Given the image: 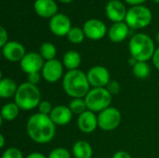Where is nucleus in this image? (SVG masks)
<instances>
[{
    "mask_svg": "<svg viewBox=\"0 0 159 158\" xmlns=\"http://www.w3.org/2000/svg\"><path fill=\"white\" fill-rule=\"evenodd\" d=\"M26 131L29 138L39 144L48 143L56 134V125L49 115L34 114L31 115L26 123Z\"/></svg>",
    "mask_w": 159,
    "mask_h": 158,
    "instance_id": "obj_1",
    "label": "nucleus"
},
{
    "mask_svg": "<svg viewBox=\"0 0 159 158\" xmlns=\"http://www.w3.org/2000/svg\"><path fill=\"white\" fill-rule=\"evenodd\" d=\"M89 87L90 84L87 74L79 69L68 71L63 75L62 88L64 92L73 99L85 98L90 90Z\"/></svg>",
    "mask_w": 159,
    "mask_h": 158,
    "instance_id": "obj_2",
    "label": "nucleus"
},
{
    "mask_svg": "<svg viewBox=\"0 0 159 158\" xmlns=\"http://www.w3.org/2000/svg\"><path fill=\"white\" fill-rule=\"evenodd\" d=\"M129 53L137 61H147L153 58L156 47L153 39L146 34H134L129 43Z\"/></svg>",
    "mask_w": 159,
    "mask_h": 158,
    "instance_id": "obj_3",
    "label": "nucleus"
},
{
    "mask_svg": "<svg viewBox=\"0 0 159 158\" xmlns=\"http://www.w3.org/2000/svg\"><path fill=\"white\" fill-rule=\"evenodd\" d=\"M14 97V102L23 111L33 110L38 107L41 102V93L39 88L37 86L32 85L29 82L20 84Z\"/></svg>",
    "mask_w": 159,
    "mask_h": 158,
    "instance_id": "obj_4",
    "label": "nucleus"
},
{
    "mask_svg": "<svg viewBox=\"0 0 159 158\" xmlns=\"http://www.w3.org/2000/svg\"><path fill=\"white\" fill-rule=\"evenodd\" d=\"M112 96L113 95L106 88H93L84 99L88 110L93 113H101L110 107L112 103Z\"/></svg>",
    "mask_w": 159,
    "mask_h": 158,
    "instance_id": "obj_5",
    "label": "nucleus"
},
{
    "mask_svg": "<svg viewBox=\"0 0 159 158\" xmlns=\"http://www.w3.org/2000/svg\"><path fill=\"white\" fill-rule=\"evenodd\" d=\"M153 19L151 10L143 5L131 7L126 16L125 22L131 29H143L147 27Z\"/></svg>",
    "mask_w": 159,
    "mask_h": 158,
    "instance_id": "obj_6",
    "label": "nucleus"
},
{
    "mask_svg": "<svg viewBox=\"0 0 159 158\" xmlns=\"http://www.w3.org/2000/svg\"><path fill=\"white\" fill-rule=\"evenodd\" d=\"M121 113L115 107H108L98 115V127L104 131H112L121 123Z\"/></svg>",
    "mask_w": 159,
    "mask_h": 158,
    "instance_id": "obj_7",
    "label": "nucleus"
},
{
    "mask_svg": "<svg viewBox=\"0 0 159 158\" xmlns=\"http://www.w3.org/2000/svg\"><path fill=\"white\" fill-rule=\"evenodd\" d=\"M87 76L90 86L93 88H106L111 81L109 71L102 65L91 67L88 71Z\"/></svg>",
    "mask_w": 159,
    "mask_h": 158,
    "instance_id": "obj_8",
    "label": "nucleus"
},
{
    "mask_svg": "<svg viewBox=\"0 0 159 158\" xmlns=\"http://www.w3.org/2000/svg\"><path fill=\"white\" fill-rule=\"evenodd\" d=\"M45 60L39 53L36 52H29L26 53L22 60L20 61V69L27 74L39 73L42 71L43 66L45 64Z\"/></svg>",
    "mask_w": 159,
    "mask_h": 158,
    "instance_id": "obj_9",
    "label": "nucleus"
},
{
    "mask_svg": "<svg viewBox=\"0 0 159 158\" xmlns=\"http://www.w3.org/2000/svg\"><path fill=\"white\" fill-rule=\"evenodd\" d=\"M83 31L87 38L90 40H101L107 32L105 23L99 19H89L83 25Z\"/></svg>",
    "mask_w": 159,
    "mask_h": 158,
    "instance_id": "obj_10",
    "label": "nucleus"
},
{
    "mask_svg": "<svg viewBox=\"0 0 159 158\" xmlns=\"http://www.w3.org/2000/svg\"><path fill=\"white\" fill-rule=\"evenodd\" d=\"M63 74V64L54 59L51 61H47L41 71L42 77L48 83H55L59 81Z\"/></svg>",
    "mask_w": 159,
    "mask_h": 158,
    "instance_id": "obj_11",
    "label": "nucleus"
},
{
    "mask_svg": "<svg viewBox=\"0 0 159 158\" xmlns=\"http://www.w3.org/2000/svg\"><path fill=\"white\" fill-rule=\"evenodd\" d=\"M48 26L50 32L56 36H65L72 29L70 19L62 13H58L53 16L49 20Z\"/></svg>",
    "mask_w": 159,
    "mask_h": 158,
    "instance_id": "obj_12",
    "label": "nucleus"
},
{
    "mask_svg": "<svg viewBox=\"0 0 159 158\" xmlns=\"http://www.w3.org/2000/svg\"><path fill=\"white\" fill-rule=\"evenodd\" d=\"M127 8L125 5L119 0H110L105 6V14L107 18L116 22H122L126 20Z\"/></svg>",
    "mask_w": 159,
    "mask_h": 158,
    "instance_id": "obj_13",
    "label": "nucleus"
},
{
    "mask_svg": "<svg viewBox=\"0 0 159 158\" xmlns=\"http://www.w3.org/2000/svg\"><path fill=\"white\" fill-rule=\"evenodd\" d=\"M2 54L4 58L11 62L20 61L25 56L24 47L17 41H8L2 47Z\"/></svg>",
    "mask_w": 159,
    "mask_h": 158,
    "instance_id": "obj_14",
    "label": "nucleus"
},
{
    "mask_svg": "<svg viewBox=\"0 0 159 158\" xmlns=\"http://www.w3.org/2000/svg\"><path fill=\"white\" fill-rule=\"evenodd\" d=\"M77 127L78 129L83 133H92L98 127V116L95 113L87 110L77 118Z\"/></svg>",
    "mask_w": 159,
    "mask_h": 158,
    "instance_id": "obj_15",
    "label": "nucleus"
},
{
    "mask_svg": "<svg viewBox=\"0 0 159 158\" xmlns=\"http://www.w3.org/2000/svg\"><path fill=\"white\" fill-rule=\"evenodd\" d=\"M34 9L38 16L46 19L58 14V5L54 0H35Z\"/></svg>",
    "mask_w": 159,
    "mask_h": 158,
    "instance_id": "obj_16",
    "label": "nucleus"
},
{
    "mask_svg": "<svg viewBox=\"0 0 159 158\" xmlns=\"http://www.w3.org/2000/svg\"><path fill=\"white\" fill-rule=\"evenodd\" d=\"M73 115L74 114L69 107L65 105H57L53 107L49 117L56 126H65L71 122Z\"/></svg>",
    "mask_w": 159,
    "mask_h": 158,
    "instance_id": "obj_17",
    "label": "nucleus"
},
{
    "mask_svg": "<svg viewBox=\"0 0 159 158\" xmlns=\"http://www.w3.org/2000/svg\"><path fill=\"white\" fill-rule=\"evenodd\" d=\"M129 32V27L125 21L114 23L108 30V37L114 43L124 41Z\"/></svg>",
    "mask_w": 159,
    "mask_h": 158,
    "instance_id": "obj_18",
    "label": "nucleus"
},
{
    "mask_svg": "<svg viewBox=\"0 0 159 158\" xmlns=\"http://www.w3.org/2000/svg\"><path fill=\"white\" fill-rule=\"evenodd\" d=\"M72 151L75 158H91L93 155L91 145L86 141H77L75 142Z\"/></svg>",
    "mask_w": 159,
    "mask_h": 158,
    "instance_id": "obj_19",
    "label": "nucleus"
},
{
    "mask_svg": "<svg viewBox=\"0 0 159 158\" xmlns=\"http://www.w3.org/2000/svg\"><path fill=\"white\" fill-rule=\"evenodd\" d=\"M19 86L11 78H2L0 80V97L7 99L15 96Z\"/></svg>",
    "mask_w": 159,
    "mask_h": 158,
    "instance_id": "obj_20",
    "label": "nucleus"
},
{
    "mask_svg": "<svg viewBox=\"0 0 159 158\" xmlns=\"http://www.w3.org/2000/svg\"><path fill=\"white\" fill-rule=\"evenodd\" d=\"M81 56L75 50L67 51L62 58V64L65 68L68 69V71L78 69L81 64Z\"/></svg>",
    "mask_w": 159,
    "mask_h": 158,
    "instance_id": "obj_21",
    "label": "nucleus"
},
{
    "mask_svg": "<svg viewBox=\"0 0 159 158\" xmlns=\"http://www.w3.org/2000/svg\"><path fill=\"white\" fill-rule=\"evenodd\" d=\"M20 110V107L15 102L6 103L1 109V118L6 121H13L18 117Z\"/></svg>",
    "mask_w": 159,
    "mask_h": 158,
    "instance_id": "obj_22",
    "label": "nucleus"
},
{
    "mask_svg": "<svg viewBox=\"0 0 159 158\" xmlns=\"http://www.w3.org/2000/svg\"><path fill=\"white\" fill-rule=\"evenodd\" d=\"M132 72L137 78L145 79L149 76L151 70L147 61H138L132 67Z\"/></svg>",
    "mask_w": 159,
    "mask_h": 158,
    "instance_id": "obj_23",
    "label": "nucleus"
},
{
    "mask_svg": "<svg viewBox=\"0 0 159 158\" xmlns=\"http://www.w3.org/2000/svg\"><path fill=\"white\" fill-rule=\"evenodd\" d=\"M57 53L56 47L50 43V42H45L41 45L40 47V52L39 54L42 56V58L47 61H51L55 59Z\"/></svg>",
    "mask_w": 159,
    "mask_h": 158,
    "instance_id": "obj_24",
    "label": "nucleus"
},
{
    "mask_svg": "<svg viewBox=\"0 0 159 158\" xmlns=\"http://www.w3.org/2000/svg\"><path fill=\"white\" fill-rule=\"evenodd\" d=\"M86 35L85 33L83 31V28L80 27H72V29L70 30V32L67 34V38L68 40L73 43V44H80L84 41Z\"/></svg>",
    "mask_w": 159,
    "mask_h": 158,
    "instance_id": "obj_25",
    "label": "nucleus"
},
{
    "mask_svg": "<svg viewBox=\"0 0 159 158\" xmlns=\"http://www.w3.org/2000/svg\"><path fill=\"white\" fill-rule=\"evenodd\" d=\"M68 107L70 108V110L74 115H80L81 114H83L88 110L85 99H80V98L73 99L70 102Z\"/></svg>",
    "mask_w": 159,
    "mask_h": 158,
    "instance_id": "obj_26",
    "label": "nucleus"
},
{
    "mask_svg": "<svg viewBox=\"0 0 159 158\" xmlns=\"http://www.w3.org/2000/svg\"><path fill=\"white\" fill-rule=\"evenodd\" d=\"M48 158H71V154L69 153V151L65 148L62 147H58L55 148L54 150H52L49 155Z\"/></svg>",
    "mask_w": 159,
    "mask_h": 158,
    "instance_id": "obj_27",
    "label": "nucleus"
},
{
    "mask_svg": "<svg viewBox=\"0 0 159 158\" xmlns=\"http://www.w3.org/2000/svg\"><path fill=\"white\" fill-rule=\"evenodd\" d=\"M2 158H24L21 151L16 147H9L4 151Z\"/></svg>",
    "mask_w": 159,
    "mask_h": 158,
    "instance_id": "obj_28",
    "label": "nucleus"
},
{
    "mask_svg": "<svg viewBox=\"0 0 159 158\" xmlns=\"http://www.w3.org/2000/svg\"><path fill=\"white\" fill-rule=\"evenodd\" d=\"M52 110H53L52 104L48 101H41V102L38 105L39 114H42L45 115H49L50 113L52 112Z\"/></svg>",
    "mask_w": 159,
    "mask_h": 158,
    "instance_id": "obj_29",
    "label": "nucleus"
},
{
    "mask_svg": "<svg viewBox=\"0 0 159 158\" xmlns=\"http://www.w3.org/2000/svg\"><path fill=\"white\" fill-rule=\"evenodd\" d=\"M107 90L112 94V95H116L120 91V85L118 84L117 81L116 80H111L109 82V84L106 86Z\"/></svg>",
    "mask_w": 159,
    "mask_h": 158,
    "instance_id": "obj_30",
    "label": "nucleus"
},
{
    "mask_svg": "<svg viewBox=\"0 0 159 158\" xmlns=\"http://www.w3.org/2000/svg\"><path fill=\"white\" fill-rule=\"evenodd\" d=\"M27 79L30 84L32 85H37L40 80H41V75L39 74V73H34V74H27Z\"/></svg>",
    "mask_w": 159,
    "mask_h": 158,
    "instance_id": "obj_31",
    "label": "nucleus"
},
{
    "mask_svg": "<svg viewBox=\"0 0 159 158\" xmlns=\"http://www.w3.org/2000/svg\"><path fill=\"white\" fill-rule=\"evenodd\" d=\"M7 38H8L7 32L6 31V29L3 26H1L0 27V47H3L8 42Z\"/></svg>",
    "mask_w": 159,
    "mask_h": 158,
    "instance_id": "obj_32",
    "label": "nucleus"
},
{
    "mask_svg": "<svg viewBox=\"0 0 159 158\" xmlns=\"http://www.w3.org/2000/svg\"><path fill=\"white\" fill-rule=\"evenodd\" d=\"M152 61H153V64L155 65V67L159 71V47H157L153 55V58H152Z\"/></svg>",
    "mask_w": 159,
    "mask_h": 158,
    "instance_id": "obj_33",
    "label": "nucleus"
},
{
    "mask_svg": "<svg viewBox=\"0 0 159 158\" xmlns=\"http://www.w3.org/2000/svg\"><path fill=\"white\" fill-rule=\"evenodd\" d=\"M112 158H132V157H131V156H130L129 153H127V152H125V151H118V152H116V153L113 156V157Z\"/></svg>",
    "mask_w": 159,
    "mask_h": 158,
    "instance_id": "obj_34",
    "label": "nucleus"
},
{
    "mask_svg": "<svg viewBox=\"0 0 159 158\" xmlns=\"http://www.w3.org/2000/svg\"><path fill=\"white\" fill-rule=\"evenodd\" d=\"M127 4L129 5H131L132 7L133 6H139V5H142L143 3H144L146 0H124Z\"/></svg>",
    "mask_w": 159,
    "mask_h": 158,
    "instance_id": "obj_35",
    "label": "nucleus"
},
{
    "mask_svg": "<svg viewBox=\"0 0 159 158\" xmlns=\"http://www.w3.org/2000/svg\"><path fill=\"white\" fill-rule=\"evenodd\" d=\"M24 158H48V156H46L45 155L41 154V153H32L30 155H28L26 157Z\"/></svg>",
    "mask_w": 159,
    "mask_h": 158,
    "instance_id": "obj_36",
    "label": "nucleus"
},
{
    "mask_svg": "<svg viewBox=\"0 0 159 158\" xmlns=\"http://www.w3.org/2000/svg\"><path fill=\"white\" fill-rule=\"evenodd\" d=\"M4 146H5V138L3 134H0V147L4 148Z\"/></svg>",
    "mask_w": 159,
    "mask_h": 158,
    "instance_id": "obj_37",
    "label": "nucleus"
},
{
    "mask_svg": "<svg viewBox=\"0 0 159 158\" xmlns=\"http://www.w3.org/2000/svg\"><path fill=\"white\" fill-rule=\"evenodd\" d=\"M61 3H63V4H69V3H71L73 0H59Z\"/></svg>",
    "mask_w": 159,
    "mask_h": 158,
    "instance_id": "obj_38",
    "label": "nucleus"
},
{
    "mask_svg": "<svg viewBox=\"0 0 159 158\" xmlns=\"http://www.w3.org/2000/svg\"><path fill=\"white\" fill-rule=\"evenodd\" d=\"M157 43H158L159 45V32L157 33Z\"/></svg>",
    "mask_w": 159,
    "mask_h": 158,
    "instance_id": "obj_39",
    "label": "nucleus"
},
{
    "mask_svg": "<svg viewBox=\"0 0 159 158\" xmlns=\"http://www.w3.org/2000/svg\"><path fill=\"white\" fill-rule=\"evenodd\" d=\"M155 3H157V4H159V0H153Z\"/></svg>",
    "mask_w": 159,
    "mask_h": 158,
    "instance_id": "obj_40",
    "label": "nucleus"
}]
</instances>
